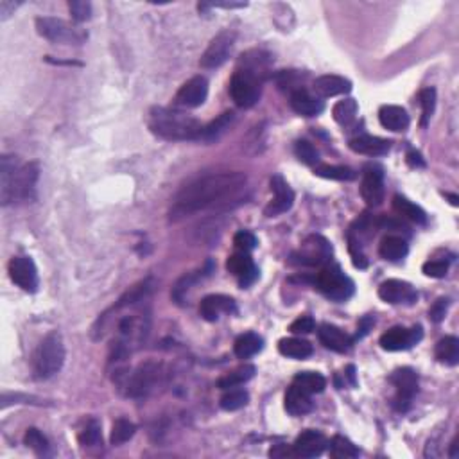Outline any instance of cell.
I'll return each instance as SVG.
<instances>
[{"label": "cell", "mask_w": 459, "mask_h": 459, "mask_svg": "<svg viewBox=\"0 0 459 459\" xmlns=\"http://www.w3.org/2000/svg\"><path fill=\"white\" fill-rule=\"evenodd\" d=\"M248 176L244 172H212V175L199 176L182 187L172 199L169 210V221L180 222L190 215L198 214L201 210L215 208V206L228 205V199L237 198L239 192L244 189Z\"/></svg>", "instance_id": "6da1fadb"}, {"label": "cell", "mask_w": 459, "mask_h": 459, "mask_svg": "<svg viewBox=\"0 0 459 459\" xmlns=\"http://www.w3.org/2000/svg\"><path fill=\"white\" fill-rule=\"evenodd\" d=\"M38 172H40L38 163L31 162L20 165L16 156H2V165H0V201L2 205L31 199Z\"/></svg>", "instance_id": "7a4b0ae2"}, {"label": "cell", "mask_w": 459, "mask_h": 459, "mask_svg": "<svg viewBox=\"0 0 459 459\" xmlns=\"http://www.w3.org/2000/svg\"><path fill=\"white\" fill-rule=\"evenodd\" d=\"M149 130L163 140H199L203 126L198 119L170 108H153L149 111Z\"/></svg>", "instance_id": "3957f363"}, {"label": "cell", "mask_w": 459, "mask_h": 459, "mask_svg": "<svg viewBox=\"0 0 459 459\" xmlns=\"http://www.w3.org/2000/svg\"><path fill=\"white\" fill-rule=\"evenodd\" d=\"M65 365V344L60 332H51L44 337L32 359L36 379H51Z\"/></svg>", "instance_id": "277c9868"}, {"label": "cell", "mask_w": 459, "mask_h": 459, "mask_svg": "<svg viewBox=\"0 0 459 459\" xmlns=\"http://www.w3.org/2000/svg\"><path fill=\"white\" fill-rule=\"evenodd\" d=\"M310 284L334 301H346L356 293L353 282L343 273L337 264L325 265L316 277L310 278Z\"/></svg>", "instance_id": "5b68a950"}, {"label": "cell", "mask_w": 459, "mask_h": 459, "mask_svg": "<svg viewBox=\"0 0 459 459\" xmlns=\"http://www.w3.org/2000/svg\"><path fill=\"white\" fill-rule=\"evenodd\" d=\"M36 31L38 34L44 36L45 40L52 42V44H63V45H81L87 42L88 34L77 25L70 24L61 18H54V16H40L36 18Z\"/></svg>", "instance_id": "8992f818"}, {"label": "cell", "mask_w": 459, "mask_h": 459, "mask_svg": "<svg viewBox=\"0 0 459 459\" xmlns=\"http://www.w3.org/2000/svg\"><path fill=\"white\" fill-rule=\"evenodd\" d=\"M260 80L237 68L230 81V95L239 108H251L260 99Z\"/></svg>", "instance_id": "52a82bcc"}, {"label": "cell", "mask_w": 459, "mask_h": 459, "mask_svg": "<svg viewBox=\"0 0 459 459\" xmlns=\"http://www.w3.org/2000/svg\"><path fill=\"white\" fill-rule=\"evenodd\" d=\"M332 257V246L321 235H310L303 241L301 248L291 255L293 265H323Z\"/></svg>", "instance_id": "ba28073f"}, {"label": "cell", "mask_w": 459, "mask_h": 459, "mask_svg": "<svg viewBox=\"0 0 459 459\" xmlns=\"http://www.w3.org/2000/svg\"><path fill=\"white\" fill-rule=\"evenodd\" d=\"M234 45H235V32L230 31V29L221 31L219 34H215L214 38H212V42L208 44L206 51L203 52L199 65H201L203 68L221 67L222 63L228 61Z\"/></svg>", "instance_id": "9c48e42d"}, {"label": "cell", "mask_w": 459, "mask_h": 459, "mask_svg": "<svg viewBox=\"0 0 459 459\" xmlns=\"http://www.w3.org/2000/svg\"><path fill=\"white\" fill-rule=\"evenodd\" d=\"M158 375L160 368L155 363H144V365H140L135 372L131 373V375H126V379H124L126 380L124 388H126L127 396H133V398L146 396L153 389Z\"/></svg>", "instance_id": "30bf717a"}, {"label": "cell", "mask_w": 459, "mask_h": 459, "mask_svg": "<svg viewBox=\"0 0 459 459\" xmlns=\"http://www.w3.org/2000/svg\"><path fill=\"white\" fill-rule=\"evenodd\" d=\"M9 278L15 282L20 289H24L25 293H36L38 291V270L36 264L31 257H15L11 258L8 265Z\"/></svg>", "instance_id": "8fae6325"}, {"label": "cell", "mask_w": 459, "mask_h": 459, "mask_svg": "<svg viewBox=\"0 0 459 459\" xmlns=\"http://www.w3.org/2000/svg\"><path fill=\"white\" fill-rule=\"evenodd\" d=\"M424 337V330L420 325L413 329H404V327H393L388 332L380 336V346L388 352H402V350L413 348L416 343H420Z\"/></svg>", "instance_id": "7c38bea8"}, {"label": "cell", "mask_w": 459, "mask_h": 459, "mask_svg": "<svg viewBox=\"0 0 459 459\" xmlns=\"http://www.w3.org/2000/svg\"><path fill=\"white\" fill-rule=\"evenodd\" d=\"M391 382L396 388L395 408L398 411H408L411 400L418 393V375L411 368H400L391 375Z\"/></svg>", "instance_id": "4fadbf2b"}, {"label": "cell", "mask_w": 459, "mask_h": 459, "mask_svg": "<svg viewBox=\"0 0 459 459\" xmlns=\"http://www.w3.org/2000/svg\"><path fill=\"white\" fill-rule=\"evenodd\" d=\"M206 97H208V81L203 75H194L182 84L175 97V104L178 108L192 110L201 106Z\"/></svg>", "instance_id": "5bb4252c"}, {"label": "cell", "mask_w": 459, "mask_h": 459, "mask_svg": "<svg viewBox=\"0 0 459 459\" xmlns=\"http://www.w3.org/2000/svg\"><path fill=\"white\" fill-rule=\"evenodd\" d=\"M270 183L271 190L275 192V198L273 201L264 208V214L268 215V218H275V215L285 214L287 210H291V206L294 205V192L280 175L271 176Z\"/></svg>", "instance_id": "9a60e30c"}, {"label": "cell", "mask_w": 459, "mask_h": 459, "mask_svg": "<svg viewBox=\"0 0 459 459\" xmlns=\"http://www.w3.org/2000/svg\"><path fill=\"white\" fill-rule=\"evenodd\" d=\"M226 270L234 277H237L239 285H241L242 289L250 287L258 278L257 265H255L250 253H246V251H237V253L230 255L228 260H226Z\"/></svg>", "instance_id": "2e32d148"}, {"label": "cell", "mask_w": 459, "mask_h": 459, "mask_svg": "<svg viewBox=\"0 0 459 459\" xmlns=\"http://www.w3.org/2000/svg\"><path fill=\"white\" fill-rule=\"evenodd\" d=\"M379 298L382 301H386V303L391 305H413L416 301V298H418V293H416L415 287H413L411 284H408V282L391 278V280H386L384 284H380Z\"/></svg>", "instance_id": "e0dca14e"}, {"label": "cell", "mask_w": 459, "mask_h": 459, "mask_svg": "<svg viewBox=\"0 0 459 459\" xmlns=\"http://www.w3.org/2000/svg\"><path fill=\"white\" fill-rule=\"evenodd\" d=\"M360 196L370 206H379L384 201V175L377 167L366 169L360 182Z\"/></svg>", "instance_id": "ac0fdd59"}, {"label": "cell", "mask_w": 459, "mask_h": 459, "mask_svg": "<svg viewBox=\"0 0 459 459\" xmlns=\"http://www.w3.org/2000/svg\"><path fill=\"white\" fill-rule=\"evenodd\" d=\"M237 305L234 298L225 296V294H208L199 303V314L206 321H218L221 314H235Z\"/></svg>", "instance_id": "d6986e66"}, {"label": "cell", "mask_w": 459, "mask_h": 459, "mask_svg": "<svg viewBox=\"0 0 459 459\" xmlns=\"http://www.w3.org/2000/svg\"><path fill=\"white\" fill-rule=\"evenodd\" d=\"M329 447V439L317 431H305L296 438L293 445L294 455L298 458H317Z\"/></svg>", "instance_id": "ffe728a7"}, {"label": "cell", "mask_w": 459, "mask_h": 459, "mask_svg": "<svg viewBox=\"0 0 459 459\" xmlns=\"http://www.w3.org/2000/svg\"><path fill=\"white\" fill-rule=\"evenodd\" d=\"M317 337H320L321 344H323L325 348H329L337 353L350 352V348L353 346V337H350L348 334H344L343 330L329 323L321 325L320 330H317Z\"/></svg>", "instance_id": "44dd1931"}, {"label": "cell", "mask_w": 459, "mask_h": 459, "mask_svg": "<svg viewBox=\"0 0 459 459\" xmlns=\"http://www.w3.org/2000/svg\"><path fill=\"white\" fill-rule=\"evenodd\" d=\"M270 65H271V58L270 54H265L262 51H250L246 52V54L241 56V60H239V70H244L248 74L255 75L257 80H260L264 83V80L270 74Z\"/></svg>", "instance_id": "7402d4cb"}, {"label": "cell", "mask_w": 459, "mask_h": 459, "mask_svg": "<svg viewBox=\"0 0 459 459\" xmlns=\"http://www.w3.org/2000/svg\"><path fill=\"white\" fill-rule=\"evenodd\" d=\"M289 104L293 108V111H296L301 117H316V115H320L325 110L323 101L310 94V92L305 90V88H300V90L291 94Z\"/></svg>", "instance_id": "603a6c76"}, {"label": "cell", "mask_w": 459, "mask_h": 459, "mask_svg": "<svg viewBox=\"0 0 459 459\" xmlns=\"http://www.w3.org/2000/svg\"><path fill=\"white\" fill-rule=\"evenodd\" d=\"M350 149L365 156H384L391 149V142L372 135H360L350 140Z\"/></svg>", "instance_id": "cb8c5ba5"}, {"label": "cell", "mask_w": 459, "mask_h": 459, "mask_svg": "<svg viewBox=\"0 0 459 459\" xmlns=\"http://www.w3.org/2000/svg\"><path fill=\"white\" fill-rule=\"evenodd\" d=\"M314 92L321 97H336L352 92V81L343 75H321L314 81Z\"/></svg>", "instance_id": "d4e9b609"}, {"label": "cell", "mask_w": 459, "mask_h": 459, "mask_svg": "<svg viewBox=\"0 0 459 459\" xmlns=\"http://www.w3.org/2000/svg\"><path fill=\"white\" fill-rule=\"evenodd\" d=\"M379 120L382 124V127L389 131H405L411 124V119H409L408 111L402 106H396V104H384V106L379 110Z\"/></svg>", "instance_id": "484cf974"}, {"label": "cell", "mask_w": 459, "mask_h": 459, "mask_svg": "<svg viewBox=\"0 0 459 459\" xmlns=\"http://www.w3.org/2000/svg\"><path fill=\"white\" fill-rule=\"evenodd\" d=\"M284 405H285V411L293 416L307 415V413L313 411V408H314L309 393H305L303 389L296 388L294 384L287 389V393H285V404Z\"/></svg>", "instance_id": "4316f807"}, {"label": "cell", "mask_w": 459, "mask_h": 459, "mask_svg": "<svg viewBox=\"0 0 459 459\" xmlns=\"http://www.w3.org/2000/svg\"><path fill=\"white\" fill-rule=\"evenodd\" d=\"M278 352L289 359L301 360L313 356V344L300 337H284L278 341Z\"/></svg>", "instance_id": "83f0119b"}, {"label": "cell", "mask_w": 459, "mask_h": 459, "mask_svg": "<svg viewBox=\"0 0 459 459\" xmlns=\"http://www.w3.org/2000/svg\"><path fill=\"white\" fill-rule=\"evenodd\" d=\"M409 251L408 242L402 237H396V235H388V237L382 239L379 246V253L384 260L389 262H398L402 258H405Z\"/></svg>", "instance_id": "f1b7e54d"}, {"label": "cell", "mask_w": 459, "mask_h": 459, "mask_svg": "<svg viewBox=\"0 0 459 459\" xmlns=\"http://www.w3.org/2000/svg\"><path fill=\"white\" fill-rule=\"evenodd\" d=\"M393 208H395L396 214L409 219L411 222H416V225H425L427 222V214L424 212V208H420L418 205L411 203L404 196L396 194L393 198Z\"/></svg>", "instance_id": "f546056e"}, {"label": "cell", "mask_w": 459, "mask_h": 459, "mask_svg": "<svg viewBox=\"0 0 459 459\" xmlns=\"http://www.w3.org/2000/svg\"><path fill=\"white\" fill-rule=\"evenodd\" d=\"M262 348H264V339L253 332L239 336L234 344V352L239 359H250V357L257 356Z\"/></svg>", "instance_id": "4dcf8cb0"}, {"label": "cell", "mask_w": 459, "mask_h": 459, "mask_svg": "<svg viewBox=\"0 0 459 459\" xmlns=\"http://www.w3.org/2000/svg\"><path fill=\"white\" fill-rule=\"evenodd\" d=\"M434 356L439 363L447 366H455L459 363V339L454 336H447L439 339L434 348Z\"/></svg>", "instance_id": "1f68e13d"}, {"label": "cell", "mask_w": 459, "mask_h": 459, "mask_svg": "<svg viewBox=\"0 0 459 459\" xmlns=\"http://www.w3.org/2000/svg\"><path fill=\"white\" fill-rule=\"evenodd\" d=\"M257 373V368L253 365H244L241 368L234 370V372L226 373L225 377L218 380V388L219 389H232L239 388V386L246 384L248 380H251Z\"/></svg>", "instance_id": "d6a6232c"}, {"label": "cell", "mask_w": 459, "mask_h": 459, "mask_svg": "<svg viewBox=\"0 0 459 459\" xmlns=\"http://www.w3.org/2000/svg\"><path fill=\"white\" fill-rule=\"evenodd\" d=\"M232 122H234V111H225V113L219 115L218 119L212 120L208 126L203 127L199 140H203V142H214V140H219L221 135H225V131L228 130Z\"/></svg>", "instance_id": "836d02e7"}, {"label": "cell", "mask_w": 459, "mask_h": 459, "mask_svg": "<svg viewBox=\"0 0 459 459\" xmlns=\"http://www.w3.org/2000/svg\"><path fill=\"white\" fill-rule=\"evenodd\" d=\"M296 388L303 389L305 393H309V395H314V393H321L325 388H327V380L321 373L316 372H301L294 377L293 382Z\"/></svg>", "instance_id": "e575fe53"}, {"label": "cell", "mask_w": 459, "mask_h": 459, "mask_svg": "<svg viewBox=\"0 0 459 459\" xmlns=\"http://www.w3.org/2000/svg\"><path fill=\"white\" fill-rule=\"evenodd\" d=\"M314 175L325 180H336V182H352L356 178V172L350 167L329 165V163H321V165L314 167Z\"/></svg>", "instance_id": "d590c367"}, {"label": "cell", "mask_w": 459, "mask_h": 459, "mask_svg": "<svg viewBox=\"0 0 459 459\" xmlns=\"http://www.w3.org/2000/svg\"><path fill=\"white\" fill-rule=\"evenodd\" d=\"M329 448H330V455L336 459H353L359 458V448L350 441L348 438H344V436H334L332 439L329 441Z\"/></svg>", "instance_id": "8d00e7d4"}, {"label": "cell", "mask_w": 459, "mask_h": 459, "mask_svg": "<svg viewBox=\"0 0 459 459\" xmlns=\"http://www.w3.org/2000/svg\"><path fill=\"white\" fill-rule=\"evenodd\" d=\"M357 110H359L357 101L352 99V97H346V99L337 101V103L334 104L332 117L337 124H341V126H348V124L356 119Z\"/></svg>", "instance_id": "74e56055"}, {"label": "cell", "mask_w": 459, "mask_h": 459, "mask_svg": "<svg viewBox=\"0 0 459 459\" xmlns=\"http://www.w3.org/2000/svg\"><path fill=\"white\" fill-rule=\"evenodd\" d=\"M135 432H137L135 424H131L130 420H126V418L115 420L113 427H111L110 444L111 445L126 444V441H130V439L135 436Z\"/></svg>", "instance_id": "f35d334b"}, {"label": "cell", "mask_w": 459, "mask_h": 459, "mask_svg": "<svg viewBox=\"0 0 459 459\" xmlns=\"http://www.w3.org/2000/svg\"><path fill=\"white\" fill-rule=\"evenodd\" d=\"M248 402H250V395H248V391L232 388L226 395H222L219 405H221V409H225V411H239V409L246 408Z\"/></svg>", "instance_id": "ab89813d"}, {"label": "cell", "mask_w": 459, "mask_h": 459, "mask_svg": "<svg viewBox=\"0 0 459 459\" xmlns=\"http://www.w3.org/2000/svg\"><path fill=\"white\" fill-rule=\"evenodd\" d=\"M294 155H296V158L300 160V162H303L305 165H320V153H317L316 147L310 142H307V140H298L296 146H294Z\"/></svg>", "instance_id": "60d3db41"}, {"label": "cell", "mask_w": 459, "mask_h": 459, "mask_svg": "<svg viewBox=\"0 0 459 459\" xmlns=\"http://www.w3.org/2000/svg\"><path fill=\"white\" fill-rule=\"evenodd\" d=\"M80 444L83 447H99L103 445V434H101V424L97 420H90L84 431L80 434Z\"/></svg>", "instance_id": "b9f144b4"}, {"label": "cell", "mask_w": 459, "mask_h": 459, "mask_svg": "<svg viewBox=\"0 0 459 459\" xmlns=\"http://www.w3.org/2000/svg\"><path fill=\"white\" fill-rule=\"evenodd\" d=\"M418 99H420V106H422V126H427L429 119L432 117L436 108V90L431 87L424 88V90L420 92Z\"/></svg>", "instance_id": "7bdbcfd3"}, {"label": "cell", "mask_w": 459, "mask_h": 459, "mask_svg": "<svg viewBox=\"0 0 459 459\" xmlns=\"http://www.w3.org/2000/svg\"><path fill=\"white\" fill-rule=\"evenodd\" d=\"M24 444L27 445L31 451H34L36 454H40V455L47 454V451H49V439L45 438V436L42 434V432L38 431L36 427H31L25 431Z\"/></svg>", "instance_id": "ee69618b"}, {"label": "cell", "mask_w": 459, "mask_h": 459, "mask_svg": "<svg viewBox=\"0 0 459 459\" xmlns=\"http://www.w3.org/2000/svg\"><path fill=\"white\" fill-rule=\"evenodd\" d=\"M68 9L75 22H87L92 18V4L84 2V0H70L68 2Z\"/></svg>", "instance_id": "f6af8a7d"}, {"label": "cell", "mask_w": 459, "mask_h": 459, "mask_svg": "<svg viewBox=\"0 0 459 459\" xmlns=\"http://www.w3.org/2000/svg\"><path fill=\"white\" fill-rule=\"evenodd\" d=\"M234 244L239 251H246V253H250V251H253L255 248H257L258 241H257V237L251 234V232L241 230V232H237V234H235Z\"/></svg>", "instance_id": "bcb514c9"}, {"label": "cell", "mask_w": 459, "mask_h": 459, "mask_svg": "<svg viewBox=\"0 0 459 459\" xmlns=\"http://www.w3.org/2000/svg\"><path fill=\"white\" fill-rule=\"evenodd\" d=\"M359 244L360 242L357 241L352 234H348V250H350V255H352L353 265L359 268V270H366V268H368V258H366V255L363 253Z\"/></svg>", "instance_id": "7dc6e473"}, {"label": "cell", "mask_w": 459, "mask_h": 459, "mask_svg": "<svg viewBox=\"0 0 459 459\" xmlns=\"http://www.w3.org/2000/svg\"><path fill=\"white\" fill-rule=\"evenodd\" d=\"M422 271L431 278H444L448 271V264L445 260H429L425 262Z\"/></svg>", "instance_id": "c3c4849f"}, {"label": "cell", "mask_w": 459, "mask_h": 459, "mask_svg": "<svg viewBox=\"0 0 459 459\" xmlns=\"http://www.w3.org/2000/svg\"><path fill=\"white\" fill-rule=\"evenodd\" d=\"M448 305H451L448 298H439V300H436L431 309H429V317H431V321L441 323V321L445 320V316H447Z\"/></svg>", "instance_id": "681fc988"}, {"label": "cell", "mask_w": 459, "mask_h": 459, "mask_svg": "<svg viewBox=\"0 0 459 459\" xmlns=\"http://www.w3.org/2000/svg\"><path fill=\"white\" fill-rule=\"evenodd\" d=\"M314 329H316V323H314V320L310 316L298 317L289 327V330L293 334H310Z\"/></svg>", "instance_id": "f907efd6"}, {"label": "cell", "mask_w": 459, "mask_h": 459, "mask_svg": "<svg viewBox=\"0 0 459 459\" xmlns=\"http://www.w3.org/2000/svg\"><path fill=\"white\" fill-rule=\"evenodd\" d=\"M405 160H408V165L413 167V169H424L425 167V160L422 158V155H420L418 151L411 149L408 153V156H405Z\"/></svg>", "instance_id": "816d5d0a"}, {"label": "cell", "mask_w": 459, "mask_h": 459, "mask_svg": "<svg viewBox=\"0 0 459 459\" xmlns=\"http://www.w3.org/2000/svg\"><path fill=\"white\" fill-rule=\"evenodd\" d=\"M373 323H375V320H373V317H370V316L363 317V320L359 321V327H357V336L353 337V341L360 339V337H365L366 334L370 332V329H372Z\"/></svg>", "instance_id": "f5cc1de1"}, {"label": "cell", "mask_w": 459, "mask_h": 459, "mask_svg": "<svg viewBox=\"0 0 459 459\" xmlns=\"http://www.w3.org/2000/svg\"><path fill=\"white\" fill-rule=\"evenodd\" d=\"M18 6L20 4H15V2H9V0H2L0 2V20H6Z\"/></svg>", "instance_id": "db71d44e"}, {"label": "cell", "mask_w": 459, "mask_h": 459, "mask_svg": "<svg viewBox=\"0 0 459 459\" xmlns=\"http://www.w3.org/2000/svg\"><path fill=\"white\" fill-rule=\"evenodd\" d=\"M271 458H287V455H294L293 448H287L285 445H277L270 451Z\"/></svg>", "instance_id": "11a10c76"}, {"label": "cell", "mask_w": 459, "mask_h": 459, "mask_svg": "<svg viewBox=\"0 0 459 459\" xmlns=\"http://www.w3.org/2000/svg\"><path fill=\"white\" fill-rule=\"evenodd\" d=\"M346 375H348L350 382L356 386V368H353V366H348V368H346Z\"/></svg>", "instance_id": "9f6ffc18"}, {"label": "cell", "mask_w": 459, "mask_h": 459, "mask_svg": "<svg viewBox=\"0 0 459 459\" xmlns=\"http://www.w3.org/2000/svg\"><path fill=\"white\" fill-rule=\"evenodd\" d=\"M445 198H447V199H451V203H452V205H454V206H458V201H459V198H458V196H454V194H448V192H445Z\"/></svg>", "instance_id": "6f0895ef"}, {"label": "cell", "mask_w": 459, "mask_h": 459, "mask_svg": "<svg viewBox=\"0 0 459 459\" xmlns=\"http://www.w3.org/2000/svg\"><path fill=\"white\" fill-rule=\"evenodd\" d=\"M455 447H458V441L454 439V441L451 444V454H448L451 458H455V455H458V454H455Z\"/></svg>", "instance_id": "680465c9"}]
</instances>
